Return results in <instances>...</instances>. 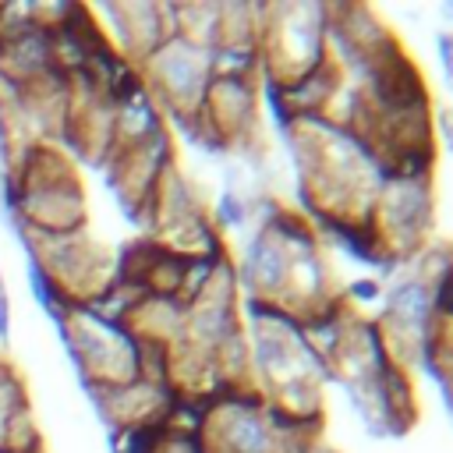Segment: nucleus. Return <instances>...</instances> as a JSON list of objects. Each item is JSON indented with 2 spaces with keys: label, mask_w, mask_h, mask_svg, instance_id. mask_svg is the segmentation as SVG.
<instances>
[{
  "label": "nucleus",
  "mask_w": 453,
  "mask_h": 453,
  "mask_svg": "<svg viewBox=\"0 0 453 453\" xmlns=\"http://www.w3.org/2000/svg\"><path fill=\"white\" fill-rule=\"evenodd\" d=\"M287 280H290L287 248L265 226H258L244 244V255L237 265V287H244L248 297H258V301H283Z\"/></svg>",
  "instance_id": "7ed1b4c3"
},
{
  "label": "nucleus",
  "mask_w": 453,
  "mask_h": 453,
  "mask_svg": "<svg viewBox=\"0 0 453 453\" xmlns=\"http://www.w3.org/2000/svg\"><path fill=\"white\" fill-rule=\"evenodd\" d=\"M138 71H142L149 96L156 99V106L163 113L173 117V124L202 110V99H205V88L212 78L205 46H198L184 35H170L138 64Z\"/></svg>",
  "instance_id": "f03ea898"
},
{
  "label": "nucleus",
  "mask_w": 453,
  "mask_h": 453,
  "mask_svg": "<svg viewBox=\"0 0 453 453\" xmlns=\"http://www.w3.org/2000/svg\"><path fill=\"white\" fill-rule=\"evenodd\" d=\"M340 297H347V301H354V304H375V301L386 297V283H382L379 276H357V280H350V283L343 287Z\"/></svg>",
  "instance_id": "39448f33"
},
{
  "label": "nucleus",
  "mask_w": 453,
  "mask_h": 453,
  "mask_svg": "<svg viewBox=\"0 0 453 453\" xmlns=\"http://www.w3.org/2000/svg\"><path fill=\"white\" fill-rule=\"evenodd\" d=\"M435 50H439V67L449 74V67H453V57H449V35H446V32H439V35H435Z\"/></svg>",
  "instance_id": "423d86ee"
},
{
  "label": "nucleus",
  "mask_w": 453,
  "mask_h": 453,
  "mask_svg": "<svg viewBox=\"0 0 453 453\" xmlns=\"http://www.w3.org/2000/svg\"><path fill=\"white\" fill-rule=\"evenodd\" d=\"M64 343L88 386H127L138 379V336L127 322L106 319L88 304H74L60 322Z\"/></svg>",
  "instance_id": "f257e3e1"
},
{
  "label": "nucleus",
  "mask_w": 453,
  "mask_h": 453,
  "mask_svg": "<svg viewBox=\"0 0 453 453\" xmlns=\"http://www.w3.org/2000/svg\"><path fill=\"white\" fill-rule=\"evenodd\" d=\"M248 223V202L241 198V191L223 188L219 202H216V230H237Z\"/></svg>",
  "instance_id": "20e7f679"
}]
</instances>
